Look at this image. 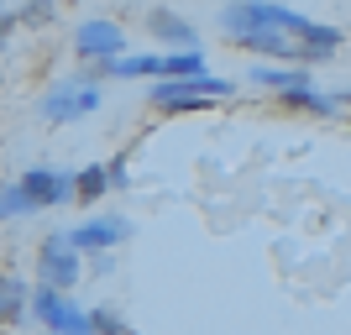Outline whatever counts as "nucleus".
Returning <instances> with one entry per match:
<instances>
[{"label": "nucleus", "instance_id": "obj_1", "mask_svg": "<svg viewBox=\"0 0 351 335\" xmlns=\"http://www.w3.org/2000/svg\"><path fill=\"white\" fill-rule=\"evenodd\" d=\"M241 27L293 32L299 42H309L315 53H325V58H336V47L346 42L341 27H325V21H315V16H299V11H289V5H273V0H231V5H220V32L231 37V32H241Z\"/></svg>", "mask_w": 351, "mask_h": 335}, {"label": "nucleus", "instance_id": "obj_2", "mask_svg": "<svg viewBox=\"0 0 351 335\" xmlns=\"http://www.w3.org/2000/svg\"><path fill=\"white\" fill-rule=\"evenodd\" d=\"M236 84L231 79H215V73H194V79H158L147 89V100L158 110H205L215 100H231Z\"/></svg>", "mask_w": 351, "mask_h": 335}, {"label": "nucleus", "instance_id": "obj_3", "mask_svg": "<svg viewBox=\"0 0 351 335\" xmlns=\"http://www.w3.org/2000/svg\"><path fill=\"white\" fill-rule=\"evenodd\" d=\"M236 47H247V53H257V58H273V63H325V53H315L309 42H299L293 32H278V27H241L231 32Z\"/></svg>", "mask_w": 351, "mask_h": 335}, {"label": "nucleus", "instance_id": "obj_4", "mask_svg": "<svg viewBox=\"0 0 351 335\" xmlns=\"http://www.w3.org/2000/svg\"><path fill=\"white\" fill-rule=\"evenodd\" d=\"M37 273H43V283H53V288H63V293L79 283L84 262H79V251L69 247V236H63V231H53L43 241V251H37Z\"/></svg>", "mask_w": 351, "mask_h": 335}, {"label": "nucleus", "instance_id": "obj_5", "mask_svg": "<svg viewBox=\"0 0 351 335\" xmlns=\"http://www.w3.org/2000/svg\"><path fill=\"white\" fill-rule=\"evenodd\" d=\"M73 53L89 63H110L126 53V32L116 27V21H84V27L73 32Z\"/></svg>", "mask_w": 351, "mask_h": 335}, {"label": "nucleus", "instance_id": "obj_6", "mask_svg": "<svg viewBox=\"0 0 351 335\" xmlns=\"http://www.w3.org/2000/svg\"><path fill=\"white\" fill-rule=\"evenodd\" d=\"M95 105H100V89L89 84V79H73V84H58L43 100V116L47 121H79V116H89Z\"/></svg>", "mask_w": 351, "mask_h": 335}, {"label": "nucleus", "instance_id": "obj_7", "mask_svg": "<svg viewBox=\"0 0 351 335\" xmlns=\"http://www.w3.org/2000/svg\"><path fill=\"white\" fill-rule=\"evenodd\" d=\"M21 189H27V199L37 204V210H53V204L73 199V173H63V168H27V173H21Z\"/></svg>", "mask_w": 351, "mask_h": 335}, {"label": "nucleus", "instance_id": "obj_8", "mask_svg": "<svg viewBox=\"0 0 351 335\" xmlns=\"http://www.w3.org/2000/svg\"><path fill=\"white\" fill-rule=\"evenodd\" d=\"M63 236H69L73 251H110L116 241L132 236V225L121 215H110V220H84V225H73V231H63Z\"/></svg>", "mask_w": 351, "mask_h": 335}, {"label": "nucleus", "instance_id": "obj_9", "mask_svg": "<svg viewBox=\"0 0 351 335\" xmlns=\"http://www.w3.org/2000/svg\"><path fill=\"white\" fill-rule=\"evenodd\" d=\"M142 21H147V32H152L158 42H168V47H199V32H194V21H184V16L168 11V5H147Z\"/></svg>", "mask_w": 351, "mask_h": 335}, {"label": "nucleus", "instance_id": "obj_10", "mask_svg": "<svg viewBox=\"0 0 351 335\" xmlns=\"http://www.w3.org/2000/svg\"><path fill=\"white\" fill-rule=\"evenodd\" d=\"M27 314H32V288H27V277L0 273V330L21 325Z\"/></svg>", "mask_w": 351, "mask_h": 335}, {"label": "nucleus", "instance_id": "obj_11", "mask_svg": "<svg viewBox=\"0 0 351 335\" xmlns=\"http://www.w3.org/2000/svg\"><path fill=\"white\" fill-rule=\"evenodd\" d=\"M247 79H252L257 89H278V95H283V89H304V84H315L304 63H293V69H289V63H252Z\"/></svg>", "mask_w": 351, "mask_h": 335}, {"label": "nucleus", "instance_id": "obj_12", "mask_svg": "<svg viewBox=\"0 0 351 335\" xmlns=\"http://www.w3.org/2000/svg\"><path fill=\"white\" fill-rule=\"evenodd\" d=\"M278 105H289V110H309V116H336V110H341L336 95H330V89H315V84H304V89H283Z\"/></svg>", "mask_w": 351, "mask_h": 335}, {"label": "nucleus", "instance_id": "obj_13", "mask_svg": "<svg viewBox=\"0 0 351 335\" xmlns=\"http://www.w3.org/2000/svg\"><path fill=\"white\" fill-rule=\"evenodd\" d=\"M47 330H53V335H100V330H95V314H84L73 299H63V304L47 314Z\"/></svg>", "mask_w": 351, "mask_h": 335}, {"label": "nucleus", "instance_id": "obj_14", "mask_svg": "<svg viewBox=\"0 0 351 335\" xmlns=\"http://www.w3.org/2000/svg\"><path fill=\"white\" fill-rule=\"evenodd\" d=\"M105 189H110V168L105 162H95V168H79L73 173V204H100L105 199Z\"/></svg>", "mask_w": 351, "mask_h": 335}, {"label": "nucleus", "instance_id": "obj_15", "mask_svg": "<svg viewBox=\"0 0 351 335\" xmlns=\"http://www.w3.org/2000/svg\"><path fill=\"white\" fill-rule=\"evenodd\" d=\"M194 73H205V53L199 47H178L162 58V79H194Z\"/></svg>", "mask_w": 351, "mask_h": 335}, {"label": "nucleus", "instance_id": "obj_16", "mask_svg": "<svg viewBox=\"0 0 351 335\" xmlns=\"http://www.w3.org/2000/svg\"><path fill=\"white\" fill-rule=\"evenodd\" d=\"M21 215H37V204L27 199V189H0V220H21Z\"/></svg>", "mask_w": 351, "mask_h": 335}, {"label": "nucleus", "instance_id": "obj_17", "mask_svg": "<svg viewBox=\"0 0 351 335\" xmlns=\"http://www.w3.org/2000/svg\"><path fill=\"white\" fill-rule=\"evenodd\" d=\"M58 304H63V288H53V283H43V288L32 293V314H37L43 325H47V314H53Z\"/></svg>", "mask_w": 351, "mask_h": 335}, {"label": "nucleus", "instance_id": "obj_18", "mask_svg": "<svg viewBox=\"0 0 351 335\" xmlns=\"http://www.w3.org/2000/svg\"><path fill=\"white\" fill-rule=\"evenodd\" d=\"M95 330H100V335H132L116 309H95Z\"/></svg>", "mask_w": 351, "mask_h": 335}, {"label": "nucleus", "instance_id": "obj_19", "mask_svg": "<svg viewBox=\"0 0 351 335\" xmlns=\"http://www.w3.org/2000/svg\"><path fill=\"white\" fill-rule=\"evenodd\" d=\"M53 16V0H32L27 11H16V21H47Z\"/></svg>", "mask_w": 351, "mask_h": 335}, {"label": "nucleus", "instance_id": "obj_20", "mask_svg": "<svg viewBox=\"0 0 351 335\" xmlns=\"http://www.w3.org/2000/svg\"><path fill=\"white\" fill-rule=\"evenodd\" d=\"M11 27H21V21H16V11H0V47H5V37H11Z\"/></svg>", "mask_w": 351, "mask_h": 335}, {"label": "nucleus", "instance_id": "obj_21", "mask_svg": "<svg viewBox=\"0 0 351 335\" xmlns=\"http://www.w3.org/2000/svg\"><path fill=\"white\" fill-rule=\"evenodd\" d=\"M330 95H336V105H341V110H351V89H330Z\"/></svg>", "mask_w": 351, "mask_h": 335}, {"label": "nucleus", "instance_id": "obj_22", "mask_svg": "<svg viewBox=\"0 0 351 335\" xmlns=\"http://www.w3.org/2000/svg\"><path fill=\"white\" fill-rule=\"evenodd\" d=\"M226 5H231V0H226Z\"/></svg>", "mask_w": 351, "mask_h": 335}]
</instances>
